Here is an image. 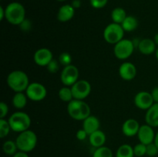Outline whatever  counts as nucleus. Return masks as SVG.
<instances>
[{
  "instance_id": "nucleus-1",
  "label": "nucleus",
  "mask_w": 158,
  "mask_h": 157,
  "mask_svg": "<svg viewBox=\"0 0 158 157\" xmlns=\"http://www.w3.org/2000/svg\"><path fill=\"white\" fill-rule=\"evenodd\" d=\"M67 112L69 116L77 121H83L91 115V109L84 100L73 99L68 103Z\"/></svg>"
},
{
  "instance_id": "nucleus-2",
  "label": "nucleus",
  "mask_w": 158,
  "mask_h": 157,
  "mask_svg": "<svg viewBox=\"0 0 158 157\" xmlns=\"http://www.w3.org/2000/svg\"><path fill=\"white\" fill-rule=\"evenodd\" d=\"M6 83L15 92H22L26 90L30 83L27 74L24 71L14 70L8 75Z\"/></svg>"
},
{
  "instance_id": "nucleus-3",
  "label": "nucleus",
  "mask_w": 158,
  "mask_h": 157,
  "mask_svg": "<svg viewBox=\"0 0 158 157\" xmlns=\"http://www.w3.org/2000/svg\"><path fill=\"white\" fill-rule=\"evenodd\" d=\"M6 19L11 25L19 26L26 18L25 7L18 2H12L7 5L6 8Z\"/></svg>"
},
{
  "instance_id": "nucleus-4",
  "label": "nucleus",
  "mask_w": 158,
  "mask_h": 157,
  "mask_svg": "<svg viewBox=\"0 0 158 157\" xmlns=\"http://www.w3.org/2000/svg\"><path fill=\"white\" fill-rule=\"evenodd\" d=\"M11 129L13 132H20L28 130L30 128L32 121L31 118L26 112L17 111L12 113L8 119Z\"/></svg>"
},
{
  "instance_id": "nucleus-5",
  "label": "nucleus",
  "mask_w": 158,
  "mask_h": 157,
  "mask_svg": "<svg viewBox=\"0 0 158 157\" xmlns=\"http://www.w3.org/2000/svg\"><path fill=\"white\" fill-rule=\"evenodd\" d=\"M38 142V138L35 132L31 129L19 133L15 139L17 147L19 151L29 152L35 148Z\"/></svg>"
},
{
  "instance_id": "nucleus-6",
  "label": "nucleus",
  "mask_w": 158,
  "mask_h": 157,
  "mask_svg": "<svg viewBox=\"0 0 158 157\" xmlns=\"http://www.w3.org/2000/svg\"><path fill=\"white\" fill-rule=\"evenodd\" d=\"M125 31L121 25L117 23H110L103 30V38L107 43L111 45L117 44L123 38Z\"/></svg>"
},
{
  "instance_id": "nucleus-7",
  "label": "nucleus",
  "mask_w": 158,
  "mask_h": 157,
  "mask_svg": "<svg viewBox=\"0 0 158 157\" xmlns=\"http://www.w3.org/2000/svg\"><path fill=\"white\" fill-rule=\"evenodd\" d=\"M135 47L133 44L132 40L123 38L114 45V54L116 58L120 60L127 59L132 55Z\"/></svg>"
},
{
  "instance_id": "nucleus-8",
  "label": "nucleus",
  "mask_w": 158,
  "mask_h": 157,
  "mask_svg": "<svg viewBox=\"0 0 158 157\" xmlns=\"http://www.w3.org/2000/svg\"><path fill=\"white\" fill-rule=\"evenodd\" d=\"M28 99L33 102H40L47 95V90L42 83L33 82L29 83V86L25 91Z\"/></svg>"
},
{
  "instance_id": "nucleus-9",
  "label": "nucleus",
  "mask_w": 158,
  "mask_h": 157,
  "mask_svg": "<svg viewBox=\"0 0 158 157\" xmlns=\"http://www.w3.org/2000/svg\"><path fill=\"white\" fill-rule=\"evenodd\" d=\"M80 72L78 68L74 65L64 66L60 74V80L61 83L65 86H71L77 83L79 80Z\"/></svg>"
},
{
  "instance_id": "nucleus-10",
  "label": "nucleus",
  "mask_w": 158,
  "mask_h": 157,
  "mask_svg": "<svg viewBox=\"0 0 158 157\" xmlns=\"http://www.w3.org/2000/svg\"><path fill=\"white\" fill-rule=\"evenodd\" d=\"M73 99H75L84 100L87 98L91 92L90 83L85 79H79L77 83L71 86Z\"/></svg>"
},
{
  "instance_id": "nucleus-11",
  "label": "nucleus",
  "mask_w": 158,
  "mask_h": 157,
  "mask_svg": "<svg viewBox=\"0 0 158 157\" xmlns=\"http://www.w3.org/2000/svg\"><path fill=\"white\" fill-rule=\"evenodd\" d=\"M134 103L136 107L142 110H148L154 103L151 92L141 91L137 92L134 99Z\"/></svg>"
},
{
  "instance_id": "nucleus-12",
  "label": "nucleus",
  "mask_w": 158,
  "mask_h": 157,
  "mask_svg": "<svg viewBox=\"0 0 158 157\" xmlns=\"http://www.w3.org/2000/svg\"><path fill=\"white\" fill-rule=\"evenodd\" d=\"M52 59H53L52 52L47 48H40L37 49L33 55L34 62L39 66L46 67Z\"/></svg>"
},
{
  "instance_id": "nucleus-13",
  "label": "nucleus",
  "mask_w": 158,
  "mask_h": 157,
  "mask_svg": "<svg viewBox=\"0 0 158 157\" xmlns=\"http://www.w3.org/2000/svg\"><path fill=\"white\" fill-rule=\"evenodd\" d=\"M137 70L135 65L131 62H123L119 67V75L125 81H131L137 75Z\"/></svg>"
},
{
  "instance_id": "nucleus-14",
  "label": "nucleus",
  "mask_w": 158,
  "mask_h": 157,
  "mask_svg": "<svg viewBox=\"0 0 158 157\" xmlns=\"http://www.w3.org/2000/svg\"><path fill=\"white\" fill-rule=\"evenodd\" d=\"M155 134L154 128L152 126L148 124H144L140 126L137 135L140 143L148 145L154 142Z\"/></svg>"
},
{
  "instance_id": "nucleus-15",
  "label": "nucleus",
  "mask_w": 158,
  "mask_h": 157,
  "mask_svg": "<svg viewBox=\"0 0 158 157\" xmlns=\"http://www.w3.org/2000/svg\"><path fill=\"white\" fill-rule=\"evenodd\" d=\"M140 125L134 119H128L122 125V132L125 136L134 137L137 135Z\"/></svg>"
},
{
  "instance_id": "nucleus-16",
  "label": "nucleus",
  "mask_w": 158,
  "mask_h": 157,
  "mask_svg": "<svg viewBox=\"0 0 158 157\" xmlns=\"http://www.w3.org/2000/svg\"><path fill=\"white\" fill-rule=\"evenodd\" d=\"M75 15V9L71 4L62 6L57 12V19L61 22H66L73 18Z\"/></svg>"
},
{
  "instance_id": "nucleus-17",
  "label": "nucleus",
  "mask_w": 158,
  "mask_h": 157,
  "mask_svg": "<svg viewBox=\"0 0 158 157\" xmlns=\"http://www.w3.org/2000/svg\"><path fill=\"white\" fill-rule=\"evenodd\" d=\"M100 126V120L95 115H90L83 121V129L86 131L88 135H89L96 131L99 130Z\"/></svg>"
},
{
  "instance_id": "nucleus-18",
  "label": "nucleus",
  "mask_w": 158,
  "mask_h": 157,
  "mask_svg": "<svg viewBox=\"0 0 158 157\" xmlns=\"http://www.w3.org/2000/svg\"><path fill=\"white\" fill-rule=\"evenodd\" d=\"M139 52L145 55H150L155 53L157 50V46L154 39L151 38H143L140 40V45L138 46Z\"/></svg>"
},
{
  "instance_id": "nucleus-19",
  "label": "nucleus",
  "mask_w": 158,
  "mask_h": 157,
  "mask_svg": "<svg viewBox=\"0 0 158 157\" xmlns=\"http://www.w3.org/2000/svg\"><path fill=\"white\" fill-rule=\"evenodd\" d=\"M146 124L153 128L158 127V103H154L151 107L147 110L145 114Z\"/></svg>"
},
{
  "instance_id": "nucleus-20",
  "label": "nucleus",
  "mask_w": 158,
  "mask_h": 157,
  "mask_svg": "<svg viewBox=\"0 0 158 157\" xmlns=\"http://www.w3.org/2000/svg\"><path fill=\"white\" fill-rule=\"evenodd\" d=\"M106 141V136L104 132L99 129L89 135V142L94 148H99L104 146Z\"/></svg>"
},
{
  "instance_id": "nucleus-21",
  "label": "nucleus",
  "mask_w": 158,
  "mask_h": 157,
  "mask_svg": "<svg viewBox=\"0 0 158 157\" xmlns=\"http://www.w3.org/2000/svg\"><path fill=\"white\" fill-rule=\"evenodd\" d=\"M29 99L26 92H15L12 99V103L14 107L17 109H23L27 105V100Z\"/></svg>"
},
{
  "instance_id": "nucleus-22",
  "label": "nucleus",
  "mask_w": 158,
  "mask_h": 157,
  "mask_svg": "<svg viewBox=\"0 0 158 157\" xmlns=\"http://www.w3.org/2000/svg\"><path fill=\"white\" fill-rule=\"evenodd\" d=\"M120 25L125 32H134L138 26V21L136 17L133 16V15H127L124 21Z\"/></svg>"
},
{
  "instance_id": "nucleus-23",
  "label": "nucleus",
  "mask_w": 158,
  "mask_h": 157,
  "mask_svg": "<svg viewBox=\"0 0 158 157\" xmlns=\"http://www.w3.org/2000/svg\"><path fill=\"white\" fill-rule=\"evenodd\" d=\"M127 16V15L126 11L121 7L115 8L111 12V18H112L113 22L114 23L121 24Z\"/></svg>"
},
{
  "instance_id": "nucleus-24",
  "label": "nucleus",
  "mask_w": 158,
  "mask_h": 157,
  "mask_svg": "<svg viewBox=\"0 0 158 157\" xmlns=\"http://www.w3.org/2000/svg\"><path fill=\"white\" fill-rule=\"evenodd\" d=\"M134 147L129 144H123L117 149L116 157H134Z\"/></svg>"
},
{
  "instance_id": "nucleus-25",
  "label": "nucleus",
  "mask_w": 158,
  "mask_h": 157,
  "mask_svg": "<svg viewBox=\"0 0 158 157\" xmlns=\"http://www.w3.org/2000/svg\"><path fill=\"white\" fill-rule=\"evenodd\" d=\"M58 96L60 100L65 103H69L73 99V95L72 89L69 86H63L59 90Z\"/></svg>"
},
{
  "instance_id": "nucleus-26",
  "label": "nucleus",
  "mask_w": 158,
  "mask_h": 157,
  "mask_svg": "<svg viewBox=\"0 0 158 157\" xmlns=\"http://www.w3.org/2000/svg\"><path fill=\"white\" fill-rule=\"evenodd\" d=\"M2 150L5 154L8 155H15L18 150V147L15 141H12V140H7L2 145Z\"/></svg>"
},
{
  "instance_id": "nucleus-27",
  "label": "nucleus",
  "mask_w": 158,
  "mask_h": 157,
  "mask_svg": "<svg viewBox=\"0 0 158 157\" xmlns=\"http://www.w3.org/2000/svg\"><path fill=\"white\" fill-rule=\"evenodd\" d=\"M93 157H113V152L107 146L96 148L93 153Z\"/></svg>"
},
{
  "instance_id": "nucleus-28",
  "label": "nucleus",
  "mask_w": 158,
  "mask_h": 157,
  "mask_svg": "<svg viewBox=\"0 0 158 157\" xmlns=\"http://www.w3.org/2000/svg\"><path fill=\"white\" fill-rule=\"evenodd\" d=\"M12 130L8 119H0V138L3 139L7 136Z\"/></svg>"
},
{
  "instance_id": "nucleus-29",
  "label": "nucleus",
  "mask_w": 158,
  "mask_h": 157,
  "mask_svg": "<svg viewBox=\"0 0 158 157\" xmlns=\"http://www.w3.org/2000/svg\"><path fill=\"white\" fill-rule=\"evenodd\" d=\"M59 62H60V65L64 66H67L71 65V62H72V56H71L69 52H63L59 56Z\"/></svg>"
},
{
  "instance_id": "nucleus-30",
  "label": "nucleus",
  "mask_w": 158,
  "mask_h": 157,
  "mask_svg": "<svg viewBox=\"0 0 158 157\" xmlns=\"http://www.w3.org/2000/svg\"><path fill=\"white\" fill-rule=\"evenodd\" d=\"M134 155L137 157H142L147 154V145L140 143L134 147Z\"/></svg>"
},
{
  "instance_id": "nucleus-31",
  "label": "nucleus",
  "mask_w": 158,
  "mask_h": 157,
  "mask_svg": "<svg viewBox=\"0 0 158 157\" xmlns=\"http://www.w3.org/2000/svg\"><path fill=\"white\" fill-rule=\"evenodd\" d=\"M60 63L59 62V60H56V59H52L47 66H46V69H47L48 72L51 74H54L56 73L59 70H60Z\"/></svg>"
},
{
  "instance_id": "nucleus-32",
  "label": "nucleus",
  "mask_w": 158,
  "mask_h": 157,
  "mask_svg": "<svg viewBox=\"0 0 158 157\" xmlns=\"http://www.w3.org/2000/svg\"><path fill=\"white\" fill-rule=\"evenodd\" d=\"M158 153V148L154 143H150L147 145V155L150 157H153L157 155Z\"/></svg>"
},
{
  "instance_id": "nucleus-33",
  "label": "nucleus",
  "mask_w": 158,
  "mask_h": 157,
  "mask_svg": "<svg viewBox=\"0 0 158 157\" xmlns=\"http://www.w3.org/2000/svg\"><path fill=\"white\" fill-rule=\"evenodd\" d=\"M108 0H89V4L93 8L97 9H103L107 5Z\"/></svg>"
},
{
  "instance_id": "nucleus-34",
  "label": "nucleus",
  "mask_w": 158,
  "mask_h": 157,
  "mask_svg": "<svg viewBox=\"0 0 158 157\" xmlns=\"http://www.w3.org/2000/svg\"><path fill=\"white\" fill-rule=\"evenodd\" d=\"M19 26V28L23 32H29L32 29V22L29 19H28V18H25Z\"/></svg>"
},
{
  "instance_id": "nucleus-35",
  "label": "nucleus",
  "mask_w": 158,
  "mask_h": 157,
  "mask_svg": "<svg viewBox=\"0 0 158 157\" xmlns=\"http://www.w3.org/2000/svg\"><path fill=\"white\" fill-rule=\"evenodd\" d=\"M9 112L8 105L4 102L0 103V119H6Z\"/></svg>"
},
{
  "instance_id": "nucleus-36",
  "label": "nucleus",
  "mask_w": 158,
  "mask_h": 157,
  "mask_svg": "<svg viewBox=\"0 0 158 157\" xmlns=\"http://www.w3.org/2000/svg\"><path fill=\"white\" fill-rule=\"evenodd\" d=\"M76 136H77V139L80 141H83L86 139V137L88 136V134L86 133V131L83 129H79L77 132V134H76Z\"/></svg>"
},
{
  "instance_id": "nucleus-37",
  "label": "nucleus",
  "mask_w": 158,
  "mask_h": 157,
  "mask_svg": "<svg viewBox=\"0 0 158 157\" xmlns=\"http://www.w3.org/2000/svg\"><path fill=\"white\" fill-rule=\"evenodd\" d=\"M151 93L154 101V103H158V86L154 88Z\"/></svg>"
},
{
  "instance_id": "nucleus-38",
  "label": "nucleus",
  "mask_w": 158,
  "mask_h": 157,
  "mask_svg": "<svg viewBox=\"0 0 158 157\" xmlns=\"http://www.w3.org/2000/svg\"><path fill=\"white\" fill-rule=\"evenodd\" d=\"M71 5H72V6L75 9H79V8H80V6H81L82 2L81 0H73L72 2H71Z\"/></svg>"
},
{
  "instance_id": "nucleus-39",
  "label": "nucleus",
  "mask_w": 158,
  "mask_h": 157,
  "mask_svg": "<svg viewBox=\"0 0 158 157\" xmlns=\"http://www.w3.org/2000/svg\"><path fill=\"white\" fill-rule=\"evenodd\" d=\"M12 157H29V156L28 155L27 152L19 150V152H17L15 155H12Z\"/></svg>"
},
{
  "instance_id": "nucleus-40",
  "label": "nucleus",
  "mask_w": 158,
  "mask_h": 157,
  "mask_svg": "<svg viewBox=\"0 0 158 157\" xmlns=\"http://www.w3.org/2000/svg\"><path fill=\"white\" fill-rule=\"evenodd\" d=\"M4 18H6V10L2 6H0V20L2 21Z\"/></svg>"
},
{
  "instance_id": "nucleus-41",
  "label": "nucleus",
  "mask_w": 158,
  "mask_h": 157,
  "mask_svg": "<svg viewBox=\"0 0 158 157\" xmlns=\"http://www.w3.org/2000/svg\"><path fill=\"white\" fill-rule=\"evenodd\" d=\"M140 40H141V39H139L138 38H134V39L132 40L133 44H134V47H135V49H138V46H139V45H140Z\"/></svg>"
},
{
  "instance_id": "nucleus-42",
  "label": "nucleus",
  "mask_w": 158,
  "mask_h": 157,
  "mask_svg": "<svg viewBox=\"0 0 158 157\" xmlns=\"http://www.w3.org/2000/svg\"><path fill=\"white\" fill-rule=\"evenodd\" d=\"M154 42H155L156 46H158V33H156L155 35H154Z\"/></svg>"
},
{
  "instance_id": "nucleus-43",
  "label": "nucleus",
  "mask_w": 158,
  "mask_h": 157,
  "mask_svg": "<svg viewBox=\"0 0 158 157\" xmlns=\"http://www.w3.org/2000/svg\"><path fill=\"white\" fill-rule=\"evenodd\" d=\"M154 143H155L156 146H157V148H158V131L157 132V133L155 134V138H154Z\"/></svg>"
},
{
  "instance_id": "nucleus-44",
  "label": "nucleus",
  "mask_w": 158,
  "mask_h": 157,
  "mask_svg": "<svg viewBox=\"0 0 158 157\" xmlns=\"http://www.w3.org/2000/svg\"><path fill=\"white\" fill-rule=\"evenodd\" d=\"M155 56L156 58H157V59L158 60V48H157V50H156L155 52Z\"/></svg>"
},
{
  "instance_id": "nucleus-45",
  "label": "nucleus",
  "mask_w": 158,
  "mask_h": 157,
  "mask_svg": "<svg viewBox=\"0 0 158 157\" xmlns=\"http://www.w3.org/2000/svg\"><path fill=\"white\" fill-rule=\"evenodd\" d=\"M56 1H58V2H65V1H66V0H56Z\"/></svg>"
}]
</instances>
